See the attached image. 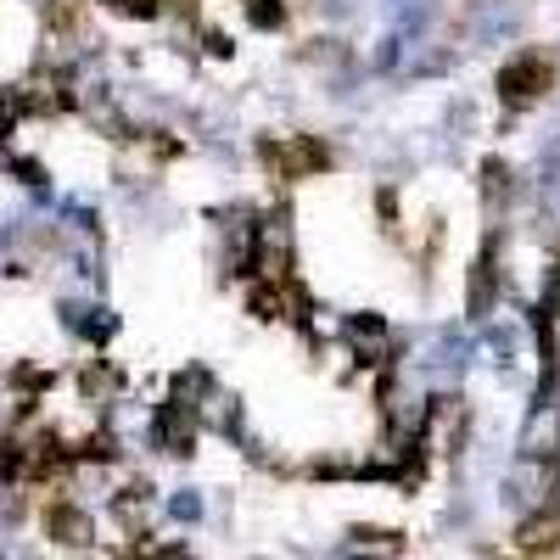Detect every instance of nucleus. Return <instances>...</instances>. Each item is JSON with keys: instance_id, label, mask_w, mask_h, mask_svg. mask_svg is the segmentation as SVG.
Returning a JSON list of instances; mask_svg holds the SVG:
<instances>
[{"instance_id": "obj_4", "label": "nucleus", "mask_w": 560, "mask_h": 560, "mask_svg": "<svg viewBox=\"0 0 560 560\" xmlns=\"http://www.w3.org/2000/svg\"><path fill=\"white\" fill-rule=\"evenodd\" d=\"M45 527H51L57 544H90V516H84V510H73V504H57Z\"/></svg>"}, {"instance_id": "obj_3", "label": "nucleus", "mask_w": 560, "mask_h": 560, "mask_svg": "<svg viewBox=\"0 0 560 560\" xmlns=\"http://www.w3.org/2000/svg\"><path fill=\"white\" fill-rule=\"evenodd\" d=\"M555 538H560V510H544V516H533V522L516 533V544H522L527 555H544V549H555Z\"/></svg>"}, {"instance_id": "obj_6", "label": "nucleus", "mask_w": 560, "mask_h": 560, "mask_svg": "<svg viewBox=\"0 0 560 560\" xmlns=\"http://www.w3.org/2000/svg\"><path fill=\"white\" fill-rule=\"evenodd\" d=\"M107 7L124 18H158V0H107Z\"/></svg>"}, {"instance_id": "obj_5", "label": "nucleus", "mask_w": 560, "mask_h": 560, "mask_svg": "<svg viewBox=\"0 0 560 560\" xmlns=\"http://www.w3.org/2000/svg\"><path fill=\"white\" fill-rule=\"evenodd\" d=\"M247 18H253V23H264V28H275L280 18H287V12H280L275 0H247Z\"/></svg>"}, {"instance_id": "obj_2", "label": "nucleus", "mask_w": 560, "mask_h": 560, "mask_svg": "<svg viewBox=\"0 0 560 560\" xmlns=\"http://www.w3.org/2000/svg\"><path fill=\"white\" fill-rule=\"evenodd\" d=\"M264 163L275 179H298L308 168H325V147H314V140H264Z\"/></svg>"}, {"instance_id": "obj_1", "label": "nucleus", "mask_w": 560, "mask_h": 560, "mask_svg": "<svg viewBox=\"0 0 560 560\" xmlns=\"http://www.w3.org/2000/svg\"><path fill=\"white\" fill-rule=\"evenodd\" d=\"M549 90H555V62L544 51H527L516 62H504V73H499V102L504 107H533V102L549 96Z\"/></svg>"}]
</instances>
